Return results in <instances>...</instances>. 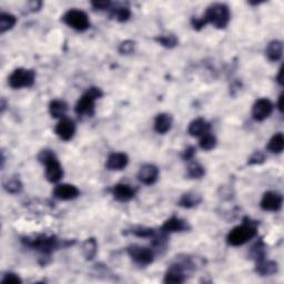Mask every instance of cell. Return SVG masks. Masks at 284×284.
<instances>
[{
    "label": "cell",
    "instance_id": "40",
    "mask_svg": "<svg viewBox=\"0 0 284 284\" xmlns=\"http://www.w3.org/2000/svg\"><path fill=\"white\" fill-rule=\"evenodd\" d=\"M42 6V2L40 1H31V2H29V9L31 10V11H38L41 8Z\"/></svg>",
    "mask_w": 284,
    "mask_h": 284
},
{
    "label": "cell",
    "instance_id": "33",
    "mask_svg": "<svg viewBox=\"0 0 284 284\" xmlns=\"http://www.w3.org/2000/svg\"><path fill=\"white\" fill-rule=\"evenodd\" d=\"M156 40L166 48H173L178 45V39H176L174 34H161V36L157 37Z\"/></svg>",
    "mask_w": 284,
    "mask_h": 284
},
{
    "label": "cell",
    "instance_id": "35",
    "mask_svg": "<svg viewBox=\"0 0 284 284\" xmlns=\"http://www.w3.org/2000/svg\"><path fill=\"white\" fill-rule=\"evenodd\" d=\"M265 161V156L263 152L256 151L251 154V157L249 158L248 165L249 166H255V165H262Z\"/></svg>",
    "mask_w": 284,
    "mask_h": 284
},
{
    "label": "cell",
    "instance_id": "5",
    "mask_svg": "<svg viewBox=\"0 0 284 284\" xmlns=\"http://www.w3.org/2000/svg\"><path fill=\"white\" fill-rule=\"evenodd\" d=\"M34 79H36V74L31 69L18 68L9 76L8 84L14 89L28 88L34 84Z\"/></svg>",
    "mask_w": 284,
    "mask_h": 284
},
{
    "label": "cell",
    "instance_id": "22",
    "mask_svg": "<svg viewBox=\"0 0 284 284\" xmlns=\"http://www.w3.org/2000/svg\"><path fill=\"white\" fill-rule=\"evenodd\" d=\"M202 202V197L199 193L196 192H187L184 195L181 196L179 200V205L182 206V208L191 209L195 208V206L199 205Z\"/></svg>",
    "mask_w": 284,
    "mask_h": 284
},
{
    "label": "cell",
    "instance_id": "7",
    "mask_svg": "<svg viewBox=\"0 0 284 284\" xmlns=\"http://www.w3.org/2000/svg\"><path fill=\"white\" fill-rule=\"evenodd\" d=\"M23 242L27 244L28 247L36 249V250L40 251L44 255H50L55 249L59 247L58 240L56 239V236H47V235H39L36 236L33 239H24Z\"/></svg>",
    "mask_w": 284,
    "mask_h": 284
},
{
    "label": "cell",
    "instance_id": "12",
    "mask_svg": "<svg viewBox=\"0 0 284 284\" xmlns=\"http://www.w3.org/2000/svg\"><path fill=\"white\" fill-rule=\"evenodd\" d=\"M55 131H56V135H57L60 139L64 141H69V140H71L75 136L76 126L72 120L62 118L58 122L57 126H56Z\"/></svg>",
    "mask_w": 284,
    "mask_h": 284
},
{
    "label": "cell",
    "instance_id": "26",
    "mask_svg": "<svg viewBox=\"0 0 284 284\" xmlns=\"http://www.w3.org/2000/svg\"><path fill=\"white\" fill-rule=\"evenodd\" d=\"M110 16L114 19L120 21V23H124V21L129 20V18L131 17V11L126 6H118L110 9Z\"/></svg>",
    "mask_w": 284,
    "mask_h": 284
},
{
    "label": "cell",
    "instance_id": "38",
    "mask_svg": "<svg viewBox=\"0 0 284 284\" xmlns=\"http://www.w3.org/2000/svg\"><path fill=\"white\" fill-rule=\"evenodd\" d=\"M192 26H193V28H195L196 30H200L204 27V26L208 24L206 23V20L204 19V17L202 16L201 18H193L192 19Z\"/></svg>",
    "mask_w": 284,
    "mask_h": 284
},
{
    "label": "cell",
    "instance_id": "10",
    "mask_svg": "<svg viewBox=\"0 0 284 284\" xmlns=\"http://www.w3.org/2000/svg\"><path fill=\"white\" fill-rule=\"evenodd\" d=\"M273 111V103L269 99L261 98L256 100L252 108V115L256 121H263L269 118Z\"/></svg>",
    "mask_w": 284,
    "mask_h": 284
},
{
    "label": "cell",
    "instance_id": "24",
    "mask_svg": "<svg viewBox=\"0 0 284 284\" xmlns=\"http://www.w3.org/2000/svg\"><path fill=\"white\" fill-rule=\"evenodd\" d=\"M97 251H98V244H97V241L90 238L87 239L84 242L83 244V255L85 257V260H92L94 256L97 255Z\"/></svg>",
    "mask_w": 284,
    "mask_h": 284
},
{
    "label": "cell",
    "instance_id": "9",
    "mask_svg": "<svg viewBox=\"0 0 284 284\" xmlns=\"http://www.w3.org/2000/svg\"><path fill=\"white\" fill-rule=\"evenodd\" d=\"M128 255L131 259L139 265H148L153 262L154 252L151 249H148L141 245L133 244L128 247L127 249Z\"/></svg>",
    "mask_w": 284,
    "mask_h": 284
},
{
    "label": "cell",
    "instance_id": "36",
    "mask_svg": "<svg viewBox=\"0 0 284 284\" xmlns=\"http://www.w3.org/2000/svg\"><path fill=\"white\" fill-rule=\"evenodd\" d=\"M3 284H20L21 279L15 273H6L1 280Z\"/></svg>",
    "mask_w": 284,
    "mask_h": 284
},
{
    "label": "cell",
    "instance_id": "32",
    "mask_svg": "<svg viewBox=\"0 0 284 284\" xmlns=\"http://www.w3.org/2000/svg\"><path fill=\"white\" fill-rule=\"evenodd\" d=\"M130 232L133 235L138 236V238H143V239L152 238V236L156 234V231H154L153 229H151V227H141V226L133 227Z\"/></svg>",
    "mask_w": 284,
    "mask_h": 284
},
{
    "label": "cell",
    "instance_id": "29",
    "mask_svg": "<svg viewBox=\"0 0 284 284\" xmlns=\"http://www.w3.org/2000/svg\"><path fill=\"white\" fill-rule=\"evenodd\" d=\"M199 144H200V148L202 150H205V151H210V150H212V149L216 148L217 138L214 137L213 135H211L210 132H208V133H205V135H203V136L201 137Z\"/></svg>",
    "mask_w": 284,
    "mask_h": 284
},
{
    "label": "cell",
    "instance_id": "2",
    "mask_svg": "<svg viewBox=\"0 0 284 284\" xmlns=\"http://www.w3.org/2000/svg\"><path fill=\"white\" fill-rule=\"evenodd\" d=\"M38 160L46 166V178L49 182H58L62 178V167L51 150H42L38 156Z\"/></svg>",
    "mask_w": 284,
    "mask_h": 284
},
{
    "label": "cell",
    "instance_id": "30",
    "mask_svg": "<svg viewBox=\"0 0 284 284\" xmlns=\"http://www.w3.org/2000/svg\"><path fill=\"white\" fill-rule=\"evenodd\" d=\"M188 176L191 179H200L205 174V169L199 162H192L188 167Z\"/></svg>",
    "mask_w": 284,
    "mask_h": 284
},
{
    "label": "cell",
    "instance_id": "14",
    "mask_svg": "<svg viewBox=\"0 0 284 284\" xmlns=\"http://www.w3.org/2000/svg\"><path fill=\"white\" fill-rule=\"evenodd\" d=\"M80 191L79 189L72 186V184H59L55 188L54 190V196L55 198H57L59 200H63V201H68V200H72L76 199L77 197H79Z\"/></svg>",
    "mask_w": 284,
    "mask_h": 284
},
{
    "label": "cell",
    "instance_id": "42",
    "mask_svg": "<svg viewBox=\"0 0 284 284\" xmlns=\"http://www.w3.org/2000/svg\"><path fill=\"white\" fill-rule=\"evenodd\" d=\"M282 75H283V68H281L279 70V75H278V77H277V80H278V83L281 85H283V81H282Z\"/></svg>",
    "mask_w": 284,
    "mask_h": 284
},
{
    "label": "cell",
    "instance_id": "41",
    "mask_svg": "<svg viewBox=\"0 0 284 284\" xmlns=\"http://www.w3.org/2000/svg\"><path fill=\"white\" fill-rule=\"evenodd\" d=\"M278 108H279V110H280V113H283V93L280 94V97H279Z\"/></svg>",
    "mask_w": 284,
    "mask_h": 284
},
{
    "label": "cell",
    "instance_id": "20",
    "mask_svg": "<svg viewBox=\"0 0 284 284\" xmlns=\"http://www.w3.org/2000/svg\"><path fill=\"white\" fill-rule=\"evenodd\" d=\"M256 273H259L262 277H270L278 272V263L270 260H261L256 262Z\"/></svg>",
    "mask_w": 284,
    "mask_h": 284
},
{
    "label": "cell",
    "instance_id": "3",
    "mask_svg": "<svg viewBox=\"0 0 284 284\" xmlns=\"http://www.w3.org/2000/svg\"><path fill=\"white\" fill-rule=\"evenodd\" d=\"M206 23L212 24L214 27L219 29L226 28L227 24L230 23V9L225 3H213L203 15Z\"/></svg>",
    "mask_w": 284,
    "mask_h": 284
},
{
    "label": "cell",
    "instance_id": "6",
    "mask_svg": "<svg viewBox=\"0 0 284 284\" xmlns=\"http://www.w3.org/2000/svg\"><path fill=\"white\" fill-rule=\"evenodd\" d=\"M62 21L70 28L77 30V31H85L90 27L88 15L79 9L68 10L62 16Z\"/></svg>",
    "mask_w": 284,
    "mask_h": 284
},
{
    "label": "cell",
    "instance_id": "19",
    "mask_svg": "<svg viewBox=\"0 0 284 284\" xmlns=\"http://www.w3.org/2000/svg\"><path fill=\"white\" fill-rule=\"evenodd\" d=\"M283 54V44L280 40H272L265 48V56L270 61H279Z\"/></svg>",
    "mask_w": 284,
    "mask_h": 284
},
{
    "label": "cell",
    "instance_id": "8",
    "mask_svg": "<svg viewBox=\"0 0 284 284\" xmlns=\"http://www.w3.org/2000/svg\"><path fill=\"white\" fill-rule=\"evenodd\" d=\"M192 263L189 260L183 262H176L168 269L163 282L168 284H180L186 280V270L190 269Z\"/></svg>",
    "mask_w": 284,
    "mask_h": 284
},
{
    "label": "cell",
    "instance_id": "34",
    "mask_svg": "<svg viewBox=\"0 0 284 284\" xmlns=\"http://www.w3.org/2000/svg\"><path fill=\"white\" fill-rule=\"evenodd\" d=\"M136 48V42L132 40L122 41L119 46V53L121 55H131Z\"/></svg>",
    "mask_w": 284,
    "mask_h": 284
},
{
    "label": "cell",
    "instance_id": "28",
    "mask_svg": "<svg viewBox=\"0 0 284 284\" xmlns=\"http://www.w3.org/2000/svg\"><path fill=\"white\" fill-rule=\"evenodd\" d=\"M265 253H266V249H265V244L263 243V241H259L256 242L253 247L251 248L250 251V256L253 260L261 261L265 259Z\"/></svg>",
    "mask_w": 284,
    "mask_h": 284
},
{
    "label": "cell",
    "instance_id": "23",
    "mask_svg": "<svg viewBox=\"0 0 284 284\" xmlns=\"http://www.w3.org/2000/svg\"><path fill=\"white\" fill-rule=\"evenodd\" d=\"M68 110L67 103L62 100H54L49 105V113L53 118H63Z\"/></svg>",
    "mask_w": 284,
    "mask_h": 284
},
{
    "label": "cell",
    "instance_id": "1",
    "mask_svg": "<svg viewBox=\"0 0 284 284\" xmlns=\"http://www.w3.org/2000/svg\"><path fill=\"white\" fill-rule=\"evenodd\" d=\"M256 235V223H253L248 219H244V222L239 227H235L234 229L230 231V233L227 236V241L230 245L233 247H239L247 243L248 241L255 238Z\"/></svg>",
    "mask_w": 284,
    "mask_h": 284
},
{
    "label": "cell",
    "instance_id": "25",
    "mask_svg": "<svg viewBox=\"0 0 284 284\" xmlns=\"http://www.w3.org/2000/svg\"><path fill=\"white\" fill-rule=\"evenodd\" d=\"M284 148V137L283 133L279 132L271 138L268 143V150L272 153H281Z\"/></svg>",
    "mask_w": 284,
    "mask_h": 284
},
{
    "label": "cell",
    "instance_id": "21",
    "mask_svg": "<svg viewBox=\"0 0 284 284\" xmlns=\"http://www.w3.org/2000/svg\"><path fill=\"white\" fill-rule=\"evenodd\" d=\"M172 127V117L169 114H159L154 120V130L165 135Z\"/></svg>",
    "mask_w": 284,
    "mask_h": 284
},
{
    "label": "cell",
    "instance_id": "27",
    "mask_svg": "<svg viewBox=\"0 0 284 284\" xmlns=\"http://www.w3.org/2000/svg\"><path fill=\"white\" fill-rule=\"evenodd\" d=\"M16 23L17 18L14 15L2 12V14L0 15V32L5 33L7 31H9L10 29L14 28Z\"/></svg>",
    "mask_w": 284,
    "mask_h": 284
},
{
    "label": "cell",
    "instance_id": "15",
    "mask_svg": "<svg viewBox=\"0 0 284 284\" xmlns=\"http://www.w3.org/2000/svg\"><path fill=\"white\" fill-rule=\"evenodd\" d=\"M129 159L126 153L122 152H114L111 153L110 156L107 159L106 167L107 169L111 171H120L123 170L124 168L128 166Z\"/></svg>",
    "mask_w": 284,
    "mask_h": 284
},
{
    "label": "cell",
    "instance_id": "31",
    "mask_svg": "<svg viewBox=\"0 0 284 284\" xmlns=\"http://www.w3.org/2000/svg\"><path fill=\"white\" fill-rule=\"evenodd\" d=\"M3 188H5V190L7 192L16 195V193H19L23 190V183H21L18 178H10L3 183Z\"/></svg>",
    "mask_w": 284,
    "mask_h": 284
},
{
    "label": "cell",
    "instance_id": "17",
    "mask_svg": "<svg viewBox=\"0 0 284 284\" xmlns=\"http://www.w3.org/2000/svg\"><path fill=\"white\" fill-rule=\"evenodd\" d=\"M190 229L188 222H186L182 219H180L178 217H172L170 219L163 223V226L161 227V231L166 232V233H172V232H182L187 231Z\"/></svg>",
    "mask_w": 284,
    "mask_h": 284
},
{
    "label": "cell",
    "instance_id": "39",
    "mask_svg": "<svg viewBox=\"0 0 284 284\" xmlns=\"http://www.w3.org/2000/svg\"><path fill=\"white\" fill-rule=\"evenodd\" d=\"M196 148L195 147H189L187 148L186 150H184V152L182 154V158L184 159V160H188V161H190L193 159V157H195V154H196Z\"/></svg>",
    "mask_w": 284,
    "mask_h": 284
},
{
    "label": "cell",
    "instance_id": "16",
    "mask_svg": "<svg viewBox=\"0 0 284 284\" xmlns=\"http://www.w3.org/2000/svg\"><path fill=\"white\" fill-rule=\"evenodd\" d=\"M111 192H113V196L114 199L120 202L130 201L136 196L135 189L124 183L115 184V186L113 188V190H111Z\"/></svg>",
    "mask_w": 284,
    "mask_h": 284
},
{
    "label": "cell",
    "instance_id": "37",
    "mask_svg": "<svg viewBox=\"0 0 284 284\" xmlns=\"http://www.w3.org/2000/svg\"><path fill=\"white\" fill-rule=\"evenodd\" d=\"M91 6L96 10H110L113 3L108 1V0H99V1H92Z\"/></svg>",
    "mask_w": 284,
    "mask_h": 284
},
{
    "label": "cell",
    "instance_id": "18",
    "mask_svg": "<svg viewBox=\"0 0 284 284\" xmlns=\"http://www.w3.org/2000/svg\"><path fill=\"white\" fill-rule=\"evenodd\" d=\"M210 130V123L202 118H198L190 122L188 128L189 135L192 137H202Z\"/></svg>",
    "mask_w": 284,
    "mask_h": 284
},
{
    "label": "cell",
    "instance_id": "11",
    "mask_svg": "<svg viewBox=\"0 0 284 284\" xmlns=\"http://www.w3.org/2000/svg\"><path fill=\"white\" fill-rule=\"evenodd\" d=\"M282 206V196L275 191H268L264 193L261 200V208L264 211L277 212Z\"/></svg>",
    "mask_w": 284,
    "mask_h": 284
},
{
    "label": "cell",
    "instance_id": "13",
    "mask_svg": "<svg viewBox=\"0 0 284 284\" xmlns=\"http://www.w3.org/2000/svg\"><path fill=\"white\" fill-rule=\"evenodd\" d=\"M159 178V169L153 165H144L138 172V180L145 186H151Z\"/></svg>",
    "mask_w": 284,
    "mask_h": 284
},
{
    "label": "cell",
    "instance_id": "4",
    "mask_svg": "<svg viewBox=\"0 0 284 284\" xmlns=\"http://www.w3.org/2000/svg\"><path fill=\"white\" fill-rule=\"evenodd\" d=\"M102 97L101 89L92 87L88 89L76 105V114L78 115H91L94 114V103Z\"/></svg>",
    "mask_w": 284,
    "mask_h": 284
}]
</instances>
